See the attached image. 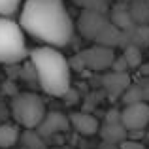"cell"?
Masks as SVG:
<instances>
[{"label": "cell", "instance_id": "8fae6325", "mask_svg": "<svg viewBox=\"0 0 149 149\" xmlns=\"http://www.w3.org/2000/svg\"><path fill=\"white\" fill-rule=\"evenodd\" d=\"M123 61L127 62V68H132V66H138L140 62H142V53H140L138 47H134V45H128L127 51H125L123 55Z\"/></svg>", "mask_w": 149, "mask_h": 149}, {"label": "cell", "instance_id": "7c38bea8", "mask_svg": "<svg viewBox=\"0 0 149 149\" xmlns=\"http://www.w3.org/2000/svg\"><path fill=\"white\" fill-rule=\"evenodd\" d=\"M132 19H136L140 23H149V2L146 4V10H142V0H140L132 10Z\"/></svg>", "mask_w": 149, "mask_h": 149}, {"label": "cell", "instance_id": "9c48e42d", "mask_svg": "<svg viewBox=\"0 0 149 149\" xmlns=\"http://www.w3.org/2000/svg\"><path fill=\"white\" fill-rule=\"evenodd\" d=\"M21 138V130L15 123H2L0 125V149H10Z\"/></svg>", "mask_w": 149, "mask_h": 149}, {"label": "cell", "instance_id": "6da1fadb", "mask_svg": "<svg viewBox=\"0 0 149 149\" xmlns=\"http://www.w3.org/2000/svg\"><path fill=\"white\" fill-rule=\"evenodd\" d=\"M17 23L25 34L55 49L68 45L74 36V23L62 0H23Z\"/></svg>", "mask_w": 149, "mask_h": 149}, {"label": "cell", "instance_id": "8992f818", "mask_svg": "<svg viewBox=\"0 0 149 149\" xmlns=\"http://www.w3.org/2000/svg\"><path fill=\"white\" fill-rule=\"evenodd\" d=\"M81 58H83V62L89 68L104 70V68H111L113 61H115V55L106 45H95V47H89L87 51H83Z\"/></svg>", "mask_w": 149, "mask_h": 149}, {"label": "cell", "instance_id": "7a4b0ae2", "mask_svg": "<svg viewBox=\"0 0 149 149\" xmlns=\"http://www.w3.org/2000/svg\"><path fill=\"white\" fill-rule=\"evenodd\" d=\"M30 62H32L34 74L40 89L49 96L61 98L70 91V64L68 58L58 49L42 45L30 51Z\"/></svg>", "mask_w": 149, "mask_h": 149}, {"label": "cell", "instance_id": "52a82bcc", "mask_svg": "<svg viewBox=\"0 0 149 149\" xmlns=\"http://www.w3.org/2000/svg\"><path fill=\"white\" fill-rule=\"evenodd\" d=\"M70 128V121L66 115L62 113H45V117L42 119V123L38 125L36 132L45 138V136H51V134H57V132H62V130H68Z\"/></svg>", "mask_w": 149, "mask_h": 149}, {"label": "cell", "instance_id": "3957f363", "mask_svg": "<svg viewBox=\"0 0 149 149\" xmlns=\"http://www.w3.org/2000/svg\"><path fill=\"white\" fill-rule=\"evenodd\" d=\"M25 32L11 17H0V62L15 64L29 57Z\"/></svg>", "mask_w": 149, "mask_h": 149}, {"label": "cell", "instance_id": "4fadbf2b", "mask_svg": "<svg viewBox=\"0 0 149 149\" xmlns=\"http://www.w3.org/2000/svg\"><path fill=\"white\" fill-rule=\"evenodd\" d=\"M121 149H146V146L142 142H138V140H123Z\"/></svg>", "mask_w": 149, "mask_h": 149}, {"label": "cell", "instance_id": "5b68a950", "mask_svg": "<svg viewBox=\"0 0 149 149\" xmlns=\"http://www.w3.org/2000/svg\"><path fill=\"white\" fill-rule=\"evenodd\" d=\"M119 125L127 132H142L149 128V104L147 102H132L125 104L119 113Z\"/></svg>", "mask_w": 149, "mask_h": 149}, {"label": "cell", "instance_id": "ba28073f", "mask_svg": "<svg viewBox=\"0 0 149 149\" xmlns=\"http://www.w3.org/2000/svg\"><path fill=\"white\" fill-rule=\"evenodd\" d=\"M68 121H70V127H72L74 130H77L79 134H83V136H93V134H96L98 128H100L98 119H96L95 115H89V113H83V111L72 113V115L68 117Z\"/></svg>", "mask_w": 149, "mask_h": 149}, {"label": "cell", "instance_id": "277c9868", "mask_svg": "<svg viewBox=\"0 0 149 149\" xmlns=\"http://www.w3.org/2000/svg\"><path fill=\"white\" fill-rule=\"evenodd\" d=\"M10 111L15 125L25 130H36L42 119L45 117V102L36 93H21L13 96L10 104Z\"/></svg>", "mask_w": 149, "mask_h": 149}, {"label": "cell", "instance_id": "30bf717a", "mask_svg": "<svg viewBox=\"0 0 149 149\" xmlns=\"http://www.w3.org/2000/svg\"><path fill=\"white\" fill-rule=\"evenodd\" d=\"M23 0H0V17H11L19 13Z\"/></svg>", "mask_w": 149, "mask_h": 149}]
</instances>
